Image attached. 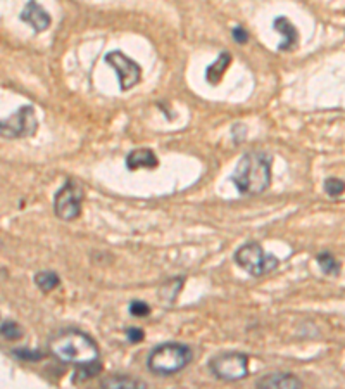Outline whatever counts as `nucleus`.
<instances>
[{"mask_svg":"<svg viewBox=\"0 0 345 389\" xmlns=\"http://www.w3.org/2000/svg\"><path fill=\"white\" fill-rule=\"evenodd\" d=\"M49 349L62 363L74 365V367H86L99 361V346L88 334L68 329L56 334L49 341Z\"/></svg>","mask_w":345,"mask_h":389,"instance_id":"obj_1","label":"nucleus"},{"mask_svg":"<svg viewBox=\"0 0 345 389\" xmlns=\"http://www.w3.org/2000/svg\"><path fill=\"white\" fill-rule=\"evenodd\" d=\"M230 180L240 194H261L271 184V158L266 152H247L238 161Z\"/></svg>","mask_w":345,"mask_h":389,"instance_id":"obj_2","label":"nucleus"},{"mask_svg":"<svg viewBox=\"0 0 345 389\" xmlns=\"http://www.w3.org/2000/svg\"><path fill=\"white\" fill-rule=\"evenodd\" d=\"M192 360V349L187 344L164 343L156 346L147 359L148 371L160 376H172L183 371Z\"/></svg>","mask_w":345,"mask_h":389,"instance_id":"obj_3","label":"nucleus"},{"mask_svg":"<svg viewBox=\"0 0 345 389\" xmlns=\"http://www.w3.org/2000/svg\"><path fill=\"white\" fill-rule=\"evenodd\" d=\"M235 261L252 277H262V275L273 272L280 263L276 256L266 253L256 242H247V244L238 247L235 253Z\"/></svg>","mask_w":345,"mask_h":389,"instance_id":"obj_4","label":"nucleus"},{"mask_svg":"<svg viewBox=\"0 0 345 389\" xmlns=\"http://www.w3.org/2000/svg\"><path fill=\"white\" fill-rule=\"evenodd\" d=\"M209 368L218 379L225 383H235L249 374V356L235 351L223 353L209 361Z\"/></svg>","mask_w":345,"mask_h":389,"instance_id":"obj_5","label":"nucleus"},{"mask_svg":"<svg viewBox=\"0 0 345 389\" xmlns=\"http://www.w3.org/2000/svg\"><path fill=\"white\" fill-rule=\"evenodd\" d=\"M81 201H83V188L74 180H66L64 186L57 191L54 198V211L57 218L64 222H71L78 218L81 211Z\"/></svg>","mask_w":345,"mask_h":389,"instance_id":"obj_6","label":"nucleus"},{"mask_svg":"<svg viewBox=\"0 0 345 389\" xmlns=\"http://www.w3.org/2000/svg\"><path fill=\"white\" fill-rule=\"evenodd\" d=\"M38 121L35 116V109L31 106H23L13 116L2 120L0 125V135L4 139H23L37 133Z\"/></svg>","mask_w":345,"mask_h":389,"instance_id":"obj_7","label":"nucleus"},{"mask_svg":"<svg viewBox=\"0 0 345 389\" xmlns=\"http://www.w3.org/2000/svg\"><path fill=\"white\" fill-rule=\"evenodd\" d=\"M105 62L111 64L117 73V78H119V86L121 90H129L131 86H135L140 81V74H142V69L136 64L135 61H131L128 56H124L121 50H112L105 56Z\"/></svg>","mask_w":345,"mask_h":389,"instance_id":"obj_8","label":"nucleus"},{"mask_svg":"<svg viewBox=\"0 0 345 389\" xmlns=\"http://www.w3.org/2000/svg\"><path fill=\"white\" fill-rule=\"evenodd\" d=\"M21 19L33 28L35 31H45L50 26V16L45 9L35 0H30L23 9Z\"/></svg>","mask_w":345,"mask_h":389,"instance_id":"obj_9","label":"nucleus"},{"mask_svg":"<svg viewBox=\"0 0 345 389\" xmlns=\"http://www.w3.org/2000/svg\"><path fill=\"white\" fill-rule=\"evenodd\" d=\"M256 388L259 389H296L302 388V380L299 377L292 374H281V372H274V374H266L261 379L256 380Z\"/></svg>","mask_w":345,"mask_h":389,"instance_id":"obj_10","label":"nucleus"},{"mask_svg":"<svg viewBox=\"0 0 345 389\" xmlns=\"http://www.w3.org/2000/svg\"><path fill=\"white\" fill-rule=\"evenodd\" d=\"M273 28L276 30L278 33H281V37H283V42L278 45V50H292L293 47L297 45V42H299V33H297V30L293 28V25L287 18L274 19Z\"/></svg>","mask_w":345,"mask_h":389,"instance_id":"obj_11","label":"nucleus"},{"mask_svg":"<svg viewBox=\"0 0 345 389\" xmlns=\"http://www.w3.org/2000/svg\"><path fill=\"white\" fill-rule=\"evenodd\" d=\"M158 167V158L151 149H136L127 156L128 170H139V168H156Z\"/></svg>","mask_w":345,"mask_h":389,"instance_id":"obj_12","label":"nucleus"},{"mask_svg":"<svg viewBox=\"0 0 345 389\" xmlns=\"http://www.w3.org/2000/svg\"><path fill=\"white\" fill-rule=\"evenodd\" d=\"M102 388L109 389H144L147 384L144 380L135 379V377L128 376H109L102 379Z\"/></svg>","mask_w":345,"mask_h":389,"instance_id":"obj_13","label":"nucleus"},{"mask_svg":"<svg viewBox=\"0 0 345 389\" xmlns=\"http://www.w3.org/2000/svg\"><path fill=\"white\" fill-rule=\"evenodd\" d=\"M230 62H231L230 52L219 54V57L206 69V80L211 81V84H218V81L223 78V74H225L226 69H228Z\"/></svg>","mask_w":345,"mask_h":389,"instance_id":"obj_14","label":"nucleus"},{"mask_svg":"<svg viewBox=\"0 0 345 389\" xmlns=\"http://www.w3.org/2000/svg\"><path fill=\"white\" fill-rule=\"evenodd\" d=\"M35 284L43 293H50V291H54L61 284V278H59L56 272H38L35 275Z\"/></svg>","mask_w":345,"mask_h":389,"instance_id":"obj_15","label":"nucleus"},{"mask_svg":"<svg viewBox=\"0 0 345 389\" xmlns=\"http://www.w3.org/2000/svg\"><path fill=\"white\" fill-rule=\"evenodd\" d=\"M317 263H320V269L327 275H337L340 272V263L330 253L317 254Z\"/></svg>","mask_w":345,"mask_h":389,"instance_id":"obj_16","label":"nucleus"},{"mask_svg":"<svg viewBox=\"0 0 345 389\" xmlns=\"http://www.w3.org/2000/svg\"><path fill=\"white\" fill-rule=\"evenodd\" d=\"M23 329L13 320H4L2 322V337L7 341H18L21 339Z\"/></svg>","mask_w":345,"mask_h":389,"instance_id":"obj_17","label":"nucleus"},{"mask_svg":"<svg viewBox=\"0 0 345 389\" xmlns=\"http://www.w3.org/2000/svg\"><path fill=\"white\" fill-rule=\"evenodd\" d=\"M324 192L330 198H339L345 192V182L340 179H335V176H330V179L324 180Z\"/></svg>","mask_w":345,"mask_h":389,"instance_id":"obj_18","label":"nucleus"},{"mask_svg":"<svg viewBox=\"0 0 345 389\" xmlns=\"http://www.w3.org/2000/svg\"><path fill=\"white\" fill-rule=\"evenodd\" d=\"M13 355L18 360H23V361H38V360L43 359V355L40 351H35V349H28V348L14 349Z\"/></svg>","mask_w":345,"mask_h":389,"instance_id":"obj_19","label":"nucleus"},{"mask_svg":"<svg viewBox=\"0 0 345 389\" xmlns=\"http://www.w3.org/2000/svg\"><path fill=\"white\" fill-rule=\"evenodd\" d=\"M129 313H131L133 317H145L151 313V308H148L147 303L135 300L129 303Z\"/></svg>","mask_w":345,"mask_h":389,"instance_id":"obj_20","label":"nucleus"},{"mask_svg":"<svg viewBox=\"0 0 345 389\" xmlns=\"http://www.w3.org/2000/svg\"><path fill=\"white\" fill-rule=\"evenodd\" d=\"M127 337H128L129 343H140V341H142L145 337V334H144L142 329L131 327V329H128V331H127Z\"/></svg>","mask_w":345,"mask_h":389,"instance_id":"obj_21","label":"nucleus"},{"mask_svg":"<svg viewBox=\"0 0 345 389\" xmlns=\"http://www.w3.org/2000/svg\"><path fill=\"white\" fill-rule=\"evenodd\" d=\"M231 35H233L235 42H238V43H245L247 40H249V33H247V31L242 28V26H237V28H233Z\"/></svg>","mask_w":345,"mask_h":389,"instance_id":"obj_22","label":"nucleus"}]
</instances>
